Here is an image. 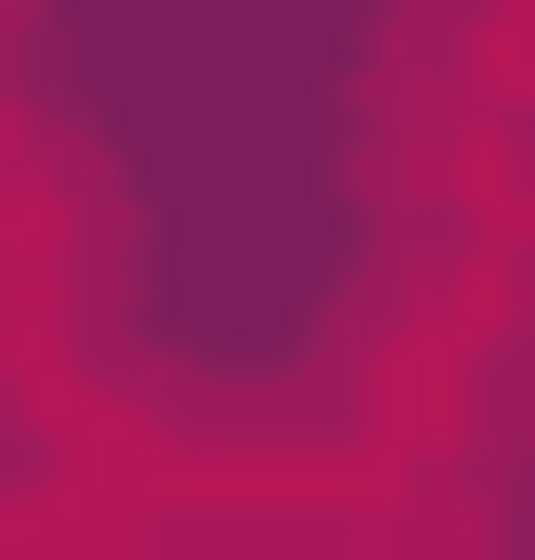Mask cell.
<instances>
[{"instance_id":"obj_1","label":"cell","mask_w":535,"mask_h":560,"mask_svg":"<svg viewBox=\"0 0 535 560\" xmlns=\"http://www.w3.org/2000/svg\"><path fill=\"white\" fill-rule=\"evenodd\" d=\"M0 103H26V26H0Z\"/></svg>"}]
</instances>
